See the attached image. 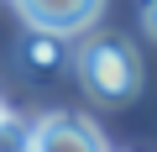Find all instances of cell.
<instances>
[{
  "label": "cell",
  "mask_w": 157,
  "mask_h": 152,
  "mask_svg": "<svg viewBox=\"0 0 157 152\" xmlns=\"http://www.w3.org/2000/svg\"><path fill=\"white\" fill-rule=\"evenodd\" d=\"M73 68L84 79L89 100L100 105H126L136 89H141V58L131 42L110 37V32H89L84 42L73 47Z\"/></svg>",
  "instance_id": "1"
},
{
  "label": "cell",
  "mask_w": 157,
  "mask_h": 152,
  "mask_svg": "<svg viewBox=\"0 0 157 152\" xmlns=\"http://www.w3.org/2000/svg\"><path fill=\"white\" fill-rule=\"evenodd\" d=\"M16 11L32 32H52V37H78L89 32L105 11V0H16Z\"/></svg>",
  "instance_id": "2"
},
{
  "label": "cell",
  "mask_w": 157,
  "mask_h": 152,
  "mask_svg": "<svg viewBox=\"0 0 157 152\" xmlns=\"http://www.w3.org/2000/svg\"><path fill=\"white\" fill-rule=\"evenodd\" d=\"M32 152H105V136L84 115H42L32 126Z\"/></svg>",
  "instance_id": "3"
},
{
  "label": "cell",
  "mask_w": 157,
  "mask_h": 152,
  "mask_svg": "<svg viewBox=\"0 0 157 152\" xmlns=\"http://www.w3.org/2000/svg\"><path fill=\"white\" fill-rule=\"evenodd\" d=\"M68 37H52V32H32L26 37V47H21V58L37 68V73H52V68H63L68 63V47H63Z\"/></svg>",
  "instance_id": "4"
},
{
  "label": "cell",
  "mask_w": 157,
  "mask_h": 152,
  "mask_svg": "<svg viewBox=\"0 0 157 152\" xmlns=\"http://www.w3.org/2000/svg\"><path fill=\"white\" fill-rule=\"evenodd\" d=\"M0 152H32V126L16 121V115H6L0 121Z\"/></svg>",
  "instance_id": "5"
},
{
  "label": "cell",
  "mask_w": 157,
  "mask_h": 152,
  "mask_svg": "<svg viewBox=\"0 0 157 152\" xmlns=\"http://www.w3.org/2000/svg\"><path fill=\"white\" fill-rule=\"evenodd\" d=\"M141 21H147V32L157 37V0H147V11H141Z\"/></svg>",
  "instance_id": "6"
},
{
  "label": "cell",
  "mask_w": 157,
  "mask_h": 152,
  "mask_svg": "<svg viewBox=\"0 0 157 152\" xmlns=\"http://www.w3.org/2000/svg\"><path fill=\"white\" fill-rule=\"evenodd\" d=\"M6 115H11V110H6V100H0V121H6Z\"/></svg>",
  "instance_id": "7"
}]
</instances>
